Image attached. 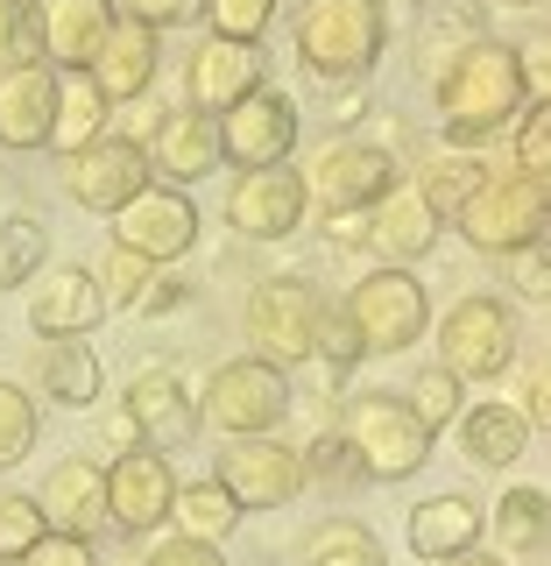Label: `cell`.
<instances>
[{
  "label": "cell",
  "mask_w": 551,
  "mask_h": 566,
  "mask_svg": "<svg viewBox=\"0 0 551 566\" xmlns=\"http://www.w3.org/2000/svg\"><path fill=\"white\" fill-rule=\"evenodd\" d=\"M35 389H43L50 403H64V411H85V403L99 397V354H93V340H78V333L43 340V347H35Z\"/></svg>",
  "instance_id": "27"
},
{
  "label": "cell",
  "mask_w": 551,
  "mask_h": 566,
  "mask_svg": "<svg viewBox=\"0 0 551 566\" xmlns=\"http://www.w3.org/2000/svg\"><path fill=\"white\" fill-rule=\"evenodd\" d=\"M347 318L361 326L368 354H403V347H417L424 333H432V297H424V283L411 270L375 262V270L347 291Z\"/></svg>",
  "instance_id": "8"
},
{
  "label": "cell",
  "mask_w": 551,
  "mask_h": 566,
  "mask_svg": "<svg viewBox=\"0 0 551 566\" xmlns=\"http://www.w3.org/2000/svg\"><path fill=\"white\" fill-rule=\"evenodd\" d=\"M290 43L318 85H361L389 43V0H305Z\"/></svg>",
  "instance_id": "2"
},
{
  "label": "cell",
  "mask_w": 551,
  "mask_h": 566,
  "mask_svg": "<svg viewBox=\"0 0 551 566\" xmlns=\"http://www.w3.org/2000/svg\"><path fill=\"white\" fill-rule=\"evenodd\" d=\"M149 164L163 170V185H199L226 164V142H220V120L184 106V114H163L149 135Z\"/></svg>",
  "instance_id": "20"
},
{
  "label": "cell",
  "mask_w": 551,
  "mask_h": 566,
  "mask_svg": "<svg viewBox=\"0 0 551 566\" xmlns=\"http://www.w3.org/2000/svg\"><path fill=\"white\" fill-rule=\"evenodd\" d=\"M43 262H50V227L35 220V212H8V220H0V291L35 283Z\"/></svg>",
  "instance_id": "32"
},
{
  "label": "cell",
  "mask_w": 551,
  "mask_h": 566,
  "mask_svg": "<svg viewBox=\"0 0 551 566\" xmlns=\"http://www.w3.org/2000/svg\"><path fill=\"white\" fill-rule=\"evenodd\" d=\"M170 524L184 531V538H199V545H226V531L241 524V503H234V489H226L220 474H205V482H184V489H177Z\"/></svg>",
  "instance_id": "29"
},
{
  "label": "cell",
  "mask_w": 551,
  "mask_h": 566,
  "mask_svg": "<svg viewBox=\"0 0 551 566\" xmlns=\"http://www.w3.org/2000/svg\"><path fill=\"white\" fill-rule=\"evenodd\" d=\"M305 566H382V545H375V531H368V524H353V517H332V524L311 538Z\"/></svg>",
  "instance_id": "36"
},
{
  "label": "cell",
  "mask_w": 551,
  "mask_h": 566,
  "mask_svg": "<svg viewBox=\"0 0 551 566\" xmlns=\"http://www.w3.org/2000/svg\"><path fill=\"white\" fill-rule=\"evenodd\" d=\"M50 64L43 43V0H0V71Z\"/></svg>",
  "instance_id": "34"
},
{
  "label": "cell",
  "mask_w": 551,
  "mask_h": 566,
  "mask_svg": "<svg viewBox=\"0 0 551 566\" xmlns=\"http://www.w3.org/2000/svg\"><path fill=\"white\" fill-rule=\"evenodd\" d=\"M57 99H64L57 64L0 71V149H14V156L50 149V142H57Z\"/></svg>",
  "instance_id": "17"
},
{
  "label": "cell",
  "mask_w": 551,
  "mask_h": 566,
  "mask_svg": "<svg viewBox=\"0 0 551 566\" xmlns=\"http://www.w3.org/2000/svg\"><path fill=\"white\" fill-rule=\"evenodd\" d=\"M509 156H517V170H530V177H544V185H551V99H530L523 114H517Z\"/></svg>",
  "instance_id": "40"
},
{
  "label": "cell",
  "mask_w": 551,
  "mask_h": 566,
  "mask_svg": "<svg viewBox=\"0 0 551 566\" xmlns=\"http://www.w3.org/2000/svg\"><path fill=\"white\" fill-rule=\"evenodd\" d=\"M120 411H128L135 424V439L141 447H156V453H177V447H191L199 439V397L184 389V376L177 368H141V376L128 382V397H120Z\"/></svg>",
  "instance_id": "16"
},
{
  "label": "cell",
  "mask_w": 551,
  "mask_h": 566,
  "mask_svg": "<svg viewBox=\"0 0 551 566\" xmlns=\"http://www.w3.org/2000/svg\"><path fill=\"white\" fill-rule=\"evenodd\" d=\"M523 411H530V424H544V432H551V361H538V368H530Z\"/></svg>",
  "instance_id": "49"
},
{
  "label": "cell",
  "mask_w": 551,
  "mask_h": 566,
  "mask_svg": "<svg viewBox=\"0 0 551 566\" xmlns=\"http://www.w3.org/2000/svg\"><path fill=\"white\" fill-rule=\"evenodd\" d=\"M35 503H43L50 531H64V538H93V531H106V468L93 453H64L57 468L43 474Z\"/></svg>",
  "instance_id": "19"
},
{
  "label": "cell",
  "mask_w": 551,
  "mask_h": 566,
  "mask_svg": "<svg viewBox=\"0 0 551 566\" xmlns=\"http://www.w3.org/2000/svg\"><path fill=\"white\" fill-rule=\"evenodd\" d=\"M368 85V78H361ZM361 85H326V99H332V120H361V106H368V93Z\"/></svg>",
  "instance_id": "51"
},
{
  "label": "cell",
  "mask_w": 551,
  "mask_h": 566,
  "mask_svg": "<svg viewBox=\"0 0 551 566\" xmlns=\"http://www.w3.org/2000/svg\"><path fill=\"white\" fill-rule=\"evenodd\" d=\"M509 283H517V297H530V305H551V234L509 255Z\"/></svg>",
  "instance_id": "44"
},
{
  "label": "cell",
  "mask_w": 551,
  "mask_h": 566,
  "mask_svg": "<svg viewBox=\"0 0 551 566\" xmlns=\"http://www.w3.org/2000/svg\"><path fill=\"white\" fill-rule=\"evenodd\" d=\"M347 474H361V468H353V447H347V432H318L311 447H305V482L332 489V482H347Z\"/></svg>",
  "instance_id": "43"
},
{
  "label": "cell",
  "mask_w": 551,
  "mask_h": 566,
  "mask_svg": "<svg viewBox=\"0 0 551 566\" xmlns=\"http://www.w3.org/2000/svg\"><path fill=\"white\" fill-rule=\"evenodd\" d=\"M530 85H523V64H517V43H474L467 57L453 71H438L432 78V106H438V128H446L459 149H474V142L502 135L509 120L523 114Z\"/></svg>",
  "instance_id": "1"
},
{
  "label": "cell",
  "mask_w": 551,
  "mask_h": 566,
  "mask_svg": "<svg viewBox=\"0 0 551 566\" xmlns=\"http://www.w3.org/2000/svg\"><path fill=\"white\" fill-rule=\"evenodd\" d=\"M340 432H347L353 468H361L368 482H411L424 460H432V432L417 424V411H411L403 397H382V389L347 397Z\"/></svg>",
  "instance_id": "4"
},
{
  "label": "cell",
  "mask_w": 551,
  "mask_h": 566,
  "mask_svg": "<svg viewBox=\"0 0 551 566\" xmlns=\"http://www.w3.org/2000/svg\"><path fill=\"white\" fill-rule=\"evenodd\" d=\"M14 566H93V538H64V531H50L35 553H22Z\"/></svg>",
  "instance_id": "47"
},
{
  "label": "cell",
  "mask_w": 551,
  "mask_h": 566,
  "mask_svg": "<svg viewBox=\"0 0 551 566\" xmlns=\"http://www.w3.org/2000/svg\"><path fill=\"white\" fill-rule=\"evenodd\" d=\"M114 241L135 248V255H149V262H177L199 241V206L184 199V185H163V177H156L149 191H135V199L114 212Z\"/></svg>",
  "instance_id": "14"
},
{
  "label": "cell",
  "mask_w": 551,
  "mask_h": 566,
  "mask_svg": "<svg viewBox=\"0 0 551 566\" xmlns=\"http://www.w3.org/2000/svg\"><path fill=\"white\" fill-rule=\"evenodd\" d=\"M305 206H311L305 170H290V164L241 170L234 191H226V227L247 234V241H290L297 227H305Z\"/></svg>",
  "instance_id": "13"
},
{
  "label": "cell",
  "mask_w": 551,
  "mask_h": 566,
  "mask_svg": "<svg viewBox=\"0 0 551 566\" xmlns=\"http://www.w3.org/2000/svg\"><path fill=\"white\" fill-rule=\"evenodd\" d=\"M517 64H523V85H530V93H538V99H551V29H538V35H530V43L517 50Z\"/></svg>",
  "instance_id": "48"
},
{
  "label": "cell",
  "mask_w": 551,
  "mask_h": 566,
  "mask_svg": "<svg viewBox=\"0 0 551 566\" xmlns=\"http://www.w3.org/2000/svg\"><path fill=\"white\" fill-rule=\"evenodd\" d=\"M361 354H368V340H361V326L347 318V305H326V318H318V354H311V361H326L332 376H347Z\"/></svg>",
  "instance_id": "41"
},
{
  "label": "cell",
  "mask_w": 551,
  "mask_h": 566,
  "mask_svg": "<svg viewBox=\"0 0 551 566\" xmlns=\"http://www.w3.org/2000/svg\"><path fill=\"white\" fill-rule=\"evenodd\" d=\"M305 185L326 206V220L332 212H368L396 191V156L382 142H326V149L305 156Z\"/></svg>",
  "instance_id": "10"
},
{
  "label": "cell",
  "mask_w": 551,
  "mask_h": 566,
  "mask_svg": "<svg viewBox=\"0 0 551 566\" xmlns=\"http://www.w3.org/2000/svg\"><path fill=\"white\" fill-rule=\"evenodd\" d=\"M50 538V517H43V503H35V495H0V559H22V553H35V545Z\"/></svg>",
  "instance_id": "38"
},
{
  "label": "cell",
  "mask_w": 551,
  "mask_h": 566,
  "mask_svg": "<svg viewBox=\"0 0 551 566\" xmlns=\"http://www.w3.org/2000/svg\"><path fill=\"white\" fill-rule=\"evenodd\" d=\"M184 297H191V291H184V283H177V276H163V270H156V283H149V291H141V305H135V312H149V318H156V312H177V305H184Z\"/></svg>",
  "instance_id": "50"
},
{
  "label": "cell",
  "mask_w": 551,
  "mask_h": 566,
  "mask_svg": "<svg viewBox=\"0 0 551 566\" xmlns=\"http://www.w3.org/2000/svg\"><path fill=\"white\" fill-rule=\"evenodd\" d=\"M149 185H156V164H149V149L128 142V135H99V142H85V149L64 156V191L85 212H120L135 191H149Z\"/></svg>",
  "instance_id": "11"
},
{
  "label": "cell",
  "mask_w": 551,
  "mask_h": 566,
  "mask_svg": "<svg viewBox=\"0 0 551 566\" xmlns=\"http://www.w3.org/2000/svg\"><path fill=\"white\" fill-rule=\"evenodd\" d=\"M199 418L226 439H255L276 432L290 418V368L262 361V354H241V361H220L199 389Z\"/></svg>",
  "instance_id": "5"
},
{
  "label": "cell",
  "mask_w": 551,
  "mask_h": 566,
  "mask_svg": "<svg viewBox=\"0 0 551 566\" xmlns=\"http://www.w3.org/2000/svg\"><path fill=\"white\" fill-rule=\"evenodd\" d=\"M453 227L467 234V248H481V255H517V248L551 234V185L530 177V170H488L481 191L459 206Z\"/></svg>",
  "instance_id": "3"
},
{
  "label": "cell",
  "mask_w": 551,
  "mask_h": 566,
  "mask_svg": "<svg viewBox=\"0 0 551 566\" xmlns=\"http://www.w3.org/2000/svg\"><path fill=\"white\" fill-rule=\"evenodd\" d=\"M530 411L523 403H509V397H488V403H474L467 418H459V447H467V460H481V468H517V460L530 453Z\"/></svg>",
  "instance_id": "26"
},
{
  "label": "cell",
  "mask_w": 551,
  "mask_h": 566,
  "mask_svg": "<svg viewBox=\"0 0 551 566\" xmlns=\"http://www.w3.org/2000/svg\"><path fill=\"white\" fill-rule=\"evenodd\" d=\"M106 318V291L93 270H50L29 297V326L43 340H64V333H93Z\"/></svg>",
  "instance_id": "22"
},
{
  "label": "cell",
  "mask_w": 551,
  "mask_h": 566,
  "mask_svg": "<svg viewBox=\"0 0 551 566\" xmlns=\"http://www.w3.org/2000/svg\"><path fill=\"white\" fill-rule=\"evenodd\" d=\"M156 35H163V29H149V22H135V14H120L114 35L99 43V57L85 64V71H93V85H99L114 106L149 93V78H156Z\"/></svg>",
  "instance_id": "25"
},
{
  "label": "cell",
  "mask_w": 551,
  "mask_h": 566,
  "mask_svg": "<svg viewBox=\"0 0 551 566\" xmlns=\"http://www.w3.org/2000/svg\"><path fill=\"white\" fill-rule=\"evenodd\" d=\"M177 489H184V482H177L170 453H156V447H141V439H135L128 453L106 460V524L128 531V538H149V531L170 524Z\"/></svg>",
  "instance_id": "9"
},
{
  "label": "cell",
  "mask_w": 551,
  "mask_h": 566,
  "mask_svg": "<svg viewBox=\"0 0 551 566\" xmlns=\"http://www.w3.org/2000/svg\"><path fill=\"white\" fill-rule=\"evenodd\" d=\"M438 566H502V553H453V559H438Z\"/></svg>",
  "instance_id": "52"
},
{
  "label": "cell",
  "mask_w": 551,
  "mask_h": 566,
  "mask_svg": "<svg viewBox=\"0 0 551 566\" xmlns=\"http://www.w3.org/2000/svg\"><path fill=\"white\" fill-rule=\"evenodd\" d=\"M135 22L149 29H184V22H205V0H120Z\"/></svg>",
  "instance_id": "45"
},
{
  "label": "cell",
  "mask_w": 551,
  "mask_h": 566,
  "mask_svg": "<svg viewBox=\"0 0 551 566\" xmlns=\"http://www.w3.org/2000/svg\"><path fill=\"white\" fill-rule=\"evenodd\" d=\"M318 318H326V297H318L305 276H262L241 305L247 340L276 368H305L318 354Z\"/></svg>",
  "instance_id": "6"
},
{
  "label": "cell",
  "mask_w": 551,
  "mask_h": 566,
  "mask_svg": "<svg viewBox=\"0 0 551 566\" xmlns=\"http://www.w3.org/2000/svg\"><path fill=\"white\" fill-rule=\"evenodd\" d=\"M438 241V212L424 206L417 185H396L382 206H368V255L389 262V270H411L417 255H432Z\"/></svg>",
  "instance_id": "21"
},
{
  "label": "cell",
  "mask_w": 551,
  "mask_h": 566,
  "mask_svg": "<svg viewBox=\"0 0 551 566\" xmlns=\"http://www.w3.org/2000/svg\"><path fill=\"white\" fill-rule=\"evenodd\" d=\"M141 566H226V559H220V545H199V538L177 531V538L149 545V559H141Z\"/></svg>",
  "instance_id": "46"
},
{
  "label": "cell",
  "mask_w": 551,
  "mask_h": 566,
  "mask_svg": "<svg viewBox=\"0 0 551 566\" xmlns=\"http://www.w3.org/2000/svg\"><path fill=\"white\" fill-rule=\"evenodd\" d=\"M220 482L234 489L241 510H283L305 489V447H283L276 432L234 439V447L220 453Z\"/></svg>",
  "instance_id": "15"
},
{
  "label": "cell",
  "mask_w": 551,
  "mask_h": 566,
  "mask_svg": "<svg viewBox=\"0 0 551 566\" xmlns=\"http://www.w3.org/2000/svg\"><path fill=\"white\" fill-rule=\"evenodd\" d=\"M474 43H488V29H481V8H424V22H417V43H411V57H417V71L424 78H438V71H453L459 57H467Z\"/></svg>",
  "instance_id": "28"
},
{
  "label": "cell",
  "mask_w": 551,
  "mask_h": 566,
  "mask_svg": "<svg viewBox=\"0 0 551 566\" xmlns=\"http://www.w3.org/2000/svg\"><path fill=\"white\" fill-rule=\"evenodd\" d=\"M35 453V397L14 382H0V474L22 468V460Z\"/></svg>",
  "instance_id": "39"
},
{
  "label": "cell",
  "mask_w": 551,
  "mask_h": 566,
  "mask_svg": "<svg viewBox=\"0 0 551 566\" xmlns=\"http://www.w3.org/2000/svg\"><path fill=\"white\" fill-rule=\"evenodd\" d=\"M481 531H488V510L474 503V495H459V489L424 495V503L411 510V553L438 566V559H453V553H474Z\"/></svg>",
  "instance_id": "24"
},
{
  "label": "cell",
  "mask_w": 551,
  "mask_h": 566,
  "mask_svg": "<svg viewBox=\"0 0 551 566\" xmlns=\"http://www.w3.org/2000/svg\"><path fill=\"white\" fill-rule=\"evenodd\" d=\"M459 397H467V382L453 376V368H424V376L403 389V403L417 411V424L424 432H446V424L459 418Z\"/></svg>",
  "instance_id": "37"
},
{
  "label": "cell",
  "mask_w": 551,
  "mask_h": 566,
  "mask_svg": "<svg viewBox=\"0 0 551 566\" xmlns=\"http://www.w3.org/2000/svg\"><path fill=\"white\" fill-rule=\"evenodd\" d=\"M262 85V57L255 43H226V35H205L199 50L184 57V106H199V114L220 120L226 106H241L247 93Z\"/></svg>",
  "instance_id": "18"
},
{
  "label": "cell",
  "mask_w": 551,
  "mask_h": 566,
  "mask_svg": "<svg viewBox=\"0 0 551 566\" xmlns=\"http://www.w3.org/2000/svg\"><path fill=\"white\" fill-rule=\"evenodd\" d=\"M481 177H488V164L474 149H438V156H424L417 191H424V206H432L438 220H459V206L481 191Z\"/></svg>",
  "instance_id": "30"
},
{
  "label": "cell",
  "mask_w": 551,
  "mask_h": 566,
  "mask_svg": "<svg viewBox=\"0 0 551 566\" xmlns=\"http://www.w3.org/2000/svg\"><path fill=\"white\" fill-rule=\"evenodd\" d=\"M205 22H212V35H226V43H255V35L276 22V0H205Z\"/></svg>",
  "instance_id": "42"
},
{
  "label": "cell",
  "mask_w": 551,
  "mask_h": 566,
  "mask_svg": "<svg viewBox=\"0 0 551 566\" xmlns=\"http://www.w3.org/2000/svg\"><path fill=\"white\" fill-rule=\"evenodd\" d=\"M297 99L283 93V85H255L241 106H226L220 114V142H226V164L241 170H269V164H290L297 149Z\"/></svg>",
  "instance_id": "12"
},
{
  "label": "cell",
  "mask_w": 551,
  "mask_h": 566,
  "mask_svg": "<svg viewBox=\"0 0 551 566\" xmlns=\"http://www.w3.org/2000/svg\"><path fill=\"white\" fill-rule=\"evenodd\" d=\"M106 99L99 85H93V71H64V99H57V142L50 149L71 156V149H85V142H99V135H114L106 128Z\"/></svg>",
  "instance_id": "31"
},
{
  "label": "cell",
  "mask_w": 551,
  "mask_h": 566,
  "mask_svg": "<svg viewBox=\"0 0 551 566\" xmlns=\"http://www.w3.org/2000/svg\"><path fill=\"white\" fill-rule=\"evenodd\" d=\"M438 368H453L459 382H502L517 368V312L488 291L459 297L438 326Z\"/></svg>",
  "instance_id": "7"
},
{
  "label": "cell",
  "mask_w": 551,
  "mask_h": 566,
  "mask_svg": "<svg viewBox=\"0 0 551 566\" xmlns=\"http://www.w3.org/2000/svg\"><path fill=\"white\" fill-rule=\"evenodd\" d=\"M120 22V0H43V43L57 71H85Z\"/></svg>",
  "instance_id": "23"
},
{
  "label": "cell",
  "mask_w": 551,
  "mask_h": 566,
  "mask_svg": "<svg viewBox=\"0 0 551 566\" xmlns=\"http://www.w3.org/2000/svg\"><path fill=\"white\" fill-rule=\"evenodd\" d=\"M156 270H163V262H149V255H135V248H106V262H99V291H106V312H135L141 305V291H149L156 283Z\"/></svg>",
  "instance_id": "35"
},
{
  "label": "cell",
  "mask_w": 551,
  "mask_h": 566,
  "mask_svg": "<svg viewBox=\"0 0 551 566\" xmlns=\"http://www.w3.org/2000/svg\"><path fill=\"white\" fill-rule=\"evenodd\" d=\"M495 531H502V553H538L551 545V495L544 489H509L495 503Z\"/></svg>",
  "instance_id": "33"
}]
</instances>
